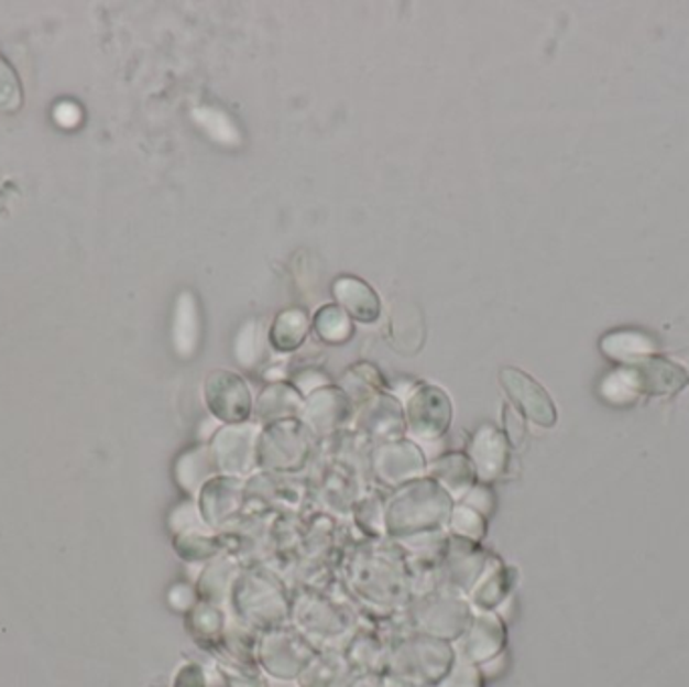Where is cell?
Wrapping results in <instances>:
<instances>
[{"instance_id":"19","label":"cell","mask_w":689,"mask_h":687,"mask_svg":"<svg viewBox=\"0 0 689 687\" xmlns=\"http://www.w3.org/2000/svg\"><path fill=\"white\" fill-rule=\"evenodd\" d=\"M448 572H450V587L460 591L470 592L475 587V582L484 577V572L494 563L492 555H486L480 550L475 543H468L462 538L453 536L452 543L448 546Z\"/></svg>"},{"instance_id":"51","label":"cell","mask_w":689,"mask_h":687,"mask_svg":"<svg viewBox=\"0 0 689 687\" xmlns=\"http://www.w3.org/2000/svg\"><path fill=\"white\" fill-rule=\"evenodd\" d=\"M291 687H298L297 681H295V684H293V686H291Z\"/></svg>"},{"instance_id":"43","label":"cell","mask_w":689,"mask_h":687,"mask_svg":"<svg viewBox=\"0 0 689 687\" xmlns=\"http://www.w3.org/2000/svg\"><path fill=\"white\" fill-rule=\"evenodd\" d=\"M167 601L172 604V609H176L179 613H190L192 609L198 604L200 601V595H198V589H194L190 585H186V582H178V585H174L169 592H167Z\"/></svg>"},{"instance_id":"30","label":"cell","mask_w":689,"mask_h":687,"mask_svg":"<svg viewBox=\"0 0 689 687\" xmlns=\"http://www.w3.org/2000/svg\"><path fill=\"white\" fill-rule=\"evenodd\" d=\"M642 390L649 393H674L688 383V373L664 359H645L642 369H635Z\"/></svg>"},{"instance_id":"8","label":"cell","mask_w":689,"mask_h":687,"mask_svg":"<svg viewBox=\"0 0 689 687\" xmlns=\"http://www.w3.org/2000/svg\"><path fill=\"white\" fill-rule=\"evenodd\" d=\"M405 432L416 441H438L452 426L453 407L450 395L438 385L417 383L405 402Z\"/></svg>"},{"instance_id":"20","label":"cell","mask_w":689,"mask_h":687,"mask_svg":"<svg viewBox=\"0 0 689 687\" xmlns=\"http://www.w3.org/2000/svg\"><path fill=\"white\" fill-rule=\"evenodd\" d=\"M359 676L343 650H319L305 672L298 676V687H349Z\"/></svg>"},{"instance_id":"29","label":"cell","mask_w":689,"mask_h":687,"mask_svg":"<svg viewBox=\"0 0 689 687\" xmlns=\"http://www.w3.org/2000/svg\"><path fill=\"white\" fill-rule=\"evenodd\" d=\"M186 623H188L192 637L198 641V645L206 647L208 652H215L216 647L222 643L225 631L228 628L227 615H225L222 607L208 603V601H198V604L186 617Z\"/></svg>"},{"instance_id":"37","label":"cell","mask_w":689,"mask_h":687,"mask_svg":"<svg viewBox=\"0 0 689 687\" xmlns=\"http://www.w3.org/2000/svg\"><path fill=\"white\" fill-rule=\"evenodd\" d=\"M218 659V674L227 687H271L269 679L262 676L261 667L254 664H242L225 655H215Z\"/></svg>"},{"instance_id":"6","label":"cell","mask_w":689,"mask_h":687,"mask_svg":"<svg viewBox=\"0 0 689 687\" xmlns=\"http://www.w3.org/2000/svg\"><path fill=\"white\" fill-rule=\"evenodd\" d=\"M313 432L298 417L281 419L262 427L259 466L271 472H298L313 454Z\"/></svg>"},{"instance_id":"49","label":"cell","mask_w":689,"mask_h":687,"mask_svg":"<svg viewBox=\"0 0 689 687\" xmlns=\"http://www.w3.org/2000/svg\"><path fill=\"white\" fill-rule=\"evenodd\" d=\"M383 681H385V676H380V674H361L349 684V687H383Z\"/></svg>"},{"instance_id":"17","label":"cell","mask_w":689,"mask_h":687,"mask_svg":"<svg viewBox=\"0 0 689 687\" xmlns=\"http://www.w3.org/2000/svg\"><path fill=\"white\" fill-rule=\"evenodd\" d=\"M357 424L361 432L380 439L381 444L400 439L405 432L404 407L390 393H375L361 405Z\"/></svg>"},{"instance_id":"24","label":"cell","mask_w":689,"mask_h":687,"mask_svg":"<svg viewBox=\"0 0 689 687\" xmlns=\"http://www.w3.org/2000/svg\"><path fill=\"white\" fill-rule=\"evenodd\" d=\"M429 478L446 488L452 498H463L478 484L474 464L468 454H444L438 460L428 464Z\"/></svg>"},{"instance_id":"7","label":"cell","mask_w":689,"mask_h":687,"mask_svg":"<svg viewBox=\"0 0 689 687\" xmlns=\"http://www.w3.org/2000/svg\"><path fill=\"white\" fill-rule=\"evenodd\" d=\"M474 607L456 592H431L412 607V631L456 643L474 619Z\"/></svg>"},{"instance_id":"28","label":"cell","mask_w":689,"mask_h":687,"mask_svg":"<svg viewBox=\"0 0 689 687\" xmlns=\"http://www.w3.org/2000/svg\"><path fill=\"white\" fill-rule=\"evenodd\" d=\"M218 475L220 472L210 446H194L184 451L176 462V480L188 494H198L200 488Z\"/></svg>"},{"instance_id":"32","label":"cell","mask_w":689,"mask_h":687,"mask_svg":"<svg viewBox=\"0 0 689 687\" xmlns=\"http://www.w3.org/2000/svg\"><path fill=\"white\" fill-rule=\"evenodd\" d=\"M237 570L232 567V563L228 560H215L212 565H208L203 572V577L198 579V595L203 601L215 603L220 607L230 599L232 585L237 581Z\"/></svg>"},{"instance_id":"27","label":"cell","mask_w":689,"mask_h":687,"mask_svg":"<svg viewBox=\"0 0 689 687\" xmlns=\"http://www.w3.org/2000/svg\"><path fill=\"white\" fill-rule=\"evenodd\" d=\"M426 339V327L422 313L414 303H402L392 308V319H390V341L395 351L404 356H416Z\"/></svg>"},{"instance_id":"35","label":"cell","mask_w":689,"mask_h":687,"mask_svg":"<svg viewBox=\"0 0 689 687\" xmlns=\"http://www.w3.org/2000/svg\"><path fill=\"white\" fill-rule=\"evenodd\" d=\"M601 349L606 356L617 359V361H639L647 359V356L654 351V344L639 332L619 331L613 335H606L601 341Z\"/></svg>"},{"instance_id":"48","label":"cell","mask_w":689,"mask_h":687,"mask_svg":"<svg viewBox=\"0 0 689 687\" xmlns=\"http://www.w3.org/2000/svg\"><path fill=\"white\" fill-rule=\"evenodd\" d=\"M53 118L59 123L61 128H75L81 121V109L75 106V103H59V106L55 107Z\"/></svg>"},{"instance_id":"14","label":"cell","mask_w":689,"mask_h":687,"mask_svg":"<svg viewBox=\"0 0 689 687\" xmlns=\"http://www.w3.org/2000/svg\"><path fill=\"white\" fill-rule=\"evenodd\" d=\"M351 410L353 402L341 388L325 385L305 397L298 419L309 427L313 434L329 436L337 427L347 424Z\"/></svg>"},{"instance_id":"42","label":"cell","mask_w":689,"mask_h":687,"mask_svg":"<svg viewBox=\"0 0 689 687\" xmlns=\"http://www.w3.org/2000/svg\"><path fill=\"white\" fill-rule=\"evenodd\" d=\"M484 681L486 679L482 676L478 665L468 664L460 657H456L450 672L434 687H484Z\"/></svg>"},{"instance_id":"40","label":"cell","mask_w":689,"mask_h":687,"mask_svg":"<svg viewBox=\"0 0 689 687\" xmlns=\"http://www.w3.org/2000/svg\"><path fill=\"white\" fill-rule=\"evenodd\" d=\"M639 392H643L642 381L635 369H621L615 373H609V378L601 383L603 397L613 403L633 402Z\"/></svg>"},{"instance_id":"11","label":"cell","mask_w":689,"mask_h":687,"mask_svg":"<svg viewBox=\"0 0 689 687\" xmlns=\"http://www.w3.org/2000/svg\"><path fill=\"white\" fill-rule=\"evenodd\" d=\"M373 470L381 484L402 488L428 472V460L412 439L383 441L373 451Z\"/></svg>"},{"instance_id":"23","label":"cell","mask_w":689,"mask_h":687,"mask_svg":"<svg viewBox=\"0 0 689 687\" xmlns=\"http://www.w3.org/2000/svg\"><path fill=\"white\" fill-rule=\"evenodd\" d=\"M514 581L516 570L502 565L500 558H494V565H490L484 577L470 591V603L474 611H496L504 601H508Z\"/></svg>"},{"instance_id":"36","label":"cell","mask_w":689,"mask_h":687,"mask_svg":"<svg viewBox=\"0 0 689 687\" xmlns=\"http://www.w3.org/2000/svg\"><path fill=\"white\" fill-rule=\"evenodd\" d=\"M351 402L365 403L375 393L385 390V380L381 378L380 369L371 363H356L344 375V385L341 388Z\"/></svg>"},{"instance_id":"39","label":"cell","mask_w":689,"mask_h":687,"mask_svg":"<svg viewBox=\"0 0 689 687\" xmlns=\"http://www.w3.org/2000/svg\"><path fill=\"white\" fill-rule=\"evenodd\" d=\"M174 546H176L179 557L186 558V560H196V563H200L204 558L215 557L216 550H218V543L210 533V528L176 534Z\"/></svg>"},{"instance_id":"5","label":"cell","mask_w":689,"mask_h":687,"mask_svg":"<svg viewBox=\"0 0 689 687\" xmlns=\"http://www.w3.org/2000/svg\"><path fill=\"white\" fill-rule=\"evenodd\" d=\"M317 652L319 650L303 633L285 625L259 635L256 664L264 676L295 684Z\"/></svg>"},{"instance_id":"13","label":"cell","mask_w":689,"mask_h":687,"mask_svg":"<svg viewBox=\"0 0 689 687\" xmlns=\"http://www.w3.org/2000/svg\"><path fill=\"white\" fill-rule=\"evenodd\" d=\"M506 623L496 611H475L472 623L453 643L456 657L468 664L482 665L506 650Z\"/></svg>"},{"instance_id":"4","label":"cell","mask_w":689,"mask_h":687,"mask_svg":"<svg viewBox=\"0 0 689 687\" xmlns=\"http://www.w3.org/2000/svg\"><path fill=\"white\" fill-rule=\"evenodd\" d=\"M291 621L317 650H343L357 631L353 613L317 592H300L291 601Z\"/></svg>"},{"instance_id":"33","label":"cell","mask_w":689,"mask_h":687,"mask_svg":"<svg viewBox=\"0 0 689 687\" xmlns=\"http://www.w3.org/2000/svg\"><path fill=\"white\" fill-rule=\"evenodd\" d=\"M266 341H269V335L264 337L261 320H247L234 339V357L238 363L247 369L261 366L266 357Z\"/></svg>"},{"instance_id":"9","label":"cell","mask_w":689,"mask_h":687,"mask_svg":"<svg viewBox=\"0 0 689 687\" xmlns=\"http://www.w3.org/2000/svg\"><path fill=\"white\" fill-rule=\"evenodd\" d=\"M261 432L262 427L254 422L218 427L210 438L218 472L232 478L249 476L259 466L256 450Z\"/></svg>"},{"instance_id":"46","label":"cell","mask_w":689,"mask_h":687,"mask_svg":"<svg viewBox=\"0 0 689 687\" xmlns=\"http://www.w3.org/2000/svg\"><path fill=\"white\" fill-rule=\"evenodd\" d=\"M462 504L474 509L475 512H480L482 516H486L488 519V514H492V510H494V494H492V490H490L486 484H475V487L462 498Z\"/></svg>"},{"instance_id":"3","label":"cell","mask_w":689,"mask_h":687,"mask_svg":"<svg viewBox=\"0 0 689 687\" xmlns=\"http://www.w3.org/2000/svg\"><path fill=\"white\" fill-rule=\"evenodd\" d=\"M228 603L234 613V621L259 635L285 628L291 621V601L283 585L264 570L238 575Z\"/></svg>"},{"instance_id":"26","label":"cell","mask_w":689,"mask_h":687,"mask_svg":"<svg viewBox=\"0 0 689 687\" xmlns=\"http://www.w3.org/2000/svg\"><path fill=\"white\" fill-rule=\"evenodd\" d=\"M313 320L305 308L291 307L274 317L269 329V344L278 353H293L303 347L309 337Z\"/></svg>"},{"instance_id":"38","label":"cell","mask_w":689,"mask_h":687,"mask_svg":"<svg viewBox=\"0 0 689 687\" xmlns=\"http://www.w3.org/2000/svg\"><path fill=\"white\" fill-rule=\"evenodd\" d=\"M448 524H450V531H452L456 538H462V541H468V543L478 545L486 536V516H482L480 512L466 506L462 502L458 506H453Z\"/></svg>"},{"instance_id":"47","label":"cell","mask_w":689,"mask_h":687,"mask_svg":"<svg viewBox=\"0 0 689 687\" xmlns=\"http://www.w3.org/2000/svg\"><path fill=\"white\" fill-rule=\"evenodd\" d=\"M295 388H297V392L303 395V397H307L313 393V390L317 392V390H321L325 385H329V378L319 371V369H305V371H300L297 378H295V383H293Z\"/></svg>"},{"instance_id":"22","label":"cell","mask_w":689,"mask_h":687,"mask_svg":"<svg viewBox=\"0 0 689 687\" xmlns=\"http://www.w3.org/2000/svg\"><path fill=\"white\" fill-rule=\"evenodd\" d=\"M343 653L357 674H380L385 676V662H387V641L381 637L375 629H357L347 641Z\"/></svg>"},{"instance_id":"44","label":"cell","mask_w":689,"mask_h":687,"mask_svg":"<svg viewBox=\"0 0 689 687\" xmlns=\"http://www.w3.org/2000/svg\"><path fill=\"white\" fill-rule=\"evenodd\" d=\"M172 687H208V676L203 665L186 662L178 667Z\"/></svg>"},{"instance_id":"45","label":"cell","mask_w":689,"mask_h":687,"mask_svg":"<svg viewBox=\"0 0 689 687\" xmlns=\"http://www.w3.org/2000/svg\"><path fill=\"white\" fill-rule=\"evenodd\" d=\"M504 436L508 439L512 448H518L526 436V427H524L523 415L518 414L512 405H504Z\"/></svg>"},{"instance_id":"50","label":"cell","mask_w":689,"mask_h":687,"mask_svg":"<svg viewBox=\"0 0 689 687\" xmlns=\"http://www.w3.org/2000/svg\"><path fill=\"white\" fill-rule=\"evenodd\" d=\"M383 687H419V686H412V684H405V681H400V679H392V677H385V681H383Z\"/></svg>"},{"instance_id":"18","label":"cell","mask_w":689,"mask_h":687,"mask_svg":"<svg viewBox=\"0 0 689 687\" xmlns=\"http://www.w3.org/2000/svg\"><path fill=\"white\" fill-rule=\"evenodd\" d=\"M331 293L335 303L357 323L371 325L380 319L381 298L368 281L359 279L356 274H343L335 279Z\"/></svg>"},{"instance_id":"41","label":"cell","mask_w":689,"mask_h":687,"mask_svg":"<svg viewBox=\"0 0 689 687\" xmlns=\"http://www.w3.org/2000/svg\"><path fill=\"white\" fill-rule=\"evenodd\" d=\"M23 103V89L17 72L0 57V111H17Z\"/></svg>"},{"instance_id":"34","label":"cell","mask_w":689,"mask_h":687,"mask_svg":"<svg viewBox=\"0 0 689 687\" xmlns=\"http://www.w3.org/2000/svg\"><path fill=\"white\" fill-rule=\"evenodd\" d=\"M192 116L215 142L225 143V145H240L242 142L240 130H238L234 119L230 118L227 111H222L218 107L204 106L196 107Z\"/></svg>"},{"instance_id":"10","label":"cell","mask_w":689,"mask_h":687,"mask_svg":"<svg viewBox=\"0 0 689 687\" xmlns=\"http://www.w3.org/2000/svg\"><path fill=\"white\" fill-rule=\"evenodd\" d=\"M204 402L216 422H222L225 426L249 422L254 410L249 383L228 369L208 373L204 381Z\"/></svg>"},{"instance_id":"15","label":"cell","mask_w":689,"mask_h":687,"mask_svg":"<svg viewBox=\"0 0 689 687\" xmlns=\"http://www.w3.org/2000/svg\"><path fill=\"white\" fill-rule=\"evenodd\" d=\"M468 458L474 464L478 480L494 482L508 468L511 444L502 429L492 424H482L470 439Z\"/></svg>"},{"instance_id":"25","label":"cell","mask_w":689,"mask_h":687,"mask_svg":"<svg viewBox=\"0 0 689 687\" xmlns=\"http://www.w3.org/2000/svg\"><path fill=\"white\" fill-rule=\"evenodd\" d=\"M305 397L297 392L293 383L286 381H274L266 390H262L261 397L256 402V417L261 424H273L281 419L298 417L303 410Z\"/></svg>"},{"instance_id":"12","label":"cell","mask_w":689,"mask_h":687,"mask_svg":"<svg viewBox=\"0 0 689 687\" xmlns=\"http://www.w3.org/2000/svg\"><path fill=\"white\" fill-rule=\"evenodd\" d=\"M499 380L518 414L536 426L553 427L557 424V407L547 390L533 375L523 369L502 368Z\"/></svg>"},{"instance_id":"16","label":"cell","mask_w":689,"mask_h":687,"mask_svg":"<svg viewBox=\"0 0 689 687\" xmlns=\"http://www.w3.org/2000/svg\"><path fill=\"white\" fill-rule=\"evenodd\" d=\"M242 494L244 482L240 478L225 475L210 478L198 492V510L204 522L212 531L225 526L242 506Z\"/></svg>"},{"instance_id":"1","label":"cell","mask_w":689,"mask_h":687,"mask_svg":"<svg viewBox=\"0 0 689 687\" xmlns=\"http://www.w3.org/2000/svg\"><path fill=\"white\" fill-rule=\"evenodd\" d=\"M453 498L434 478H417L397 488L385 509V533L393 538H412L417 534L444 528L450 521Z\"/></svg>"},{"instance_id":"2","label":"cell","mask_w":689,"mask_h":687,"mask_svg":"<svg viewBox=\"0 0 689 687\" xmlns=\"http://www.w3.org/2000/svg\"><path fill=\"white\" fill-rule=\"evenodd\" d=\"M453 662V643L409 631L387 641L385 677L412 686L434 687L450 672Z\"/></svg>"},{"instance_id":"31","label":"cell","mask_w":689,"mask_h":687,"mask_svg":"<svg viewBox=\"0 0 689 687\" xmlns=\"http://www.w3.org/2000/svg\"><path fill=\"white\" fill-rule=\"evenodd\" d=\"M313 329L322 344L343 345L353 339V319L339 305H325L313 317Z\"/></svg>"},{"instance_id":"21","label":"cell","mask_w":689,"mask_h":687,"mask_svg":"<svg viewBox=\"0 0 689 687\" xmlns=\"http://www.w3.org/2000/svg\"><path fill=\"white\" fill-rule=\"evenodd\" d=\"M172 337H174L176 353L182 359L196 356L203 341V313H200L196 296L192 295L190 291H184L178 296L176 310H174Z\"/></svg>"}]
</instances>
